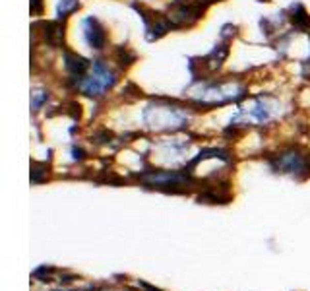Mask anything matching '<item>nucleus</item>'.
I'll list each match as a JSON object with an SVG mask.
<instances>
[{"label":"nucleus","mask_w":310,"mask_h":291,"mask_svg":"<svg viewBox=\"0 0 310 291\" xmlns=\"http://www.w3.org/2000/svg\"><path fill=\"white\" fill-rule=\"evenodd\" d=\"M45 163H33L31 165V181L33 182H41L45 179Z\"/></svg>","instance_id":"14"},{"label":"nucleus","mask_w":310,"mask_h":291,"mask_svg":"<svg viewBox=\"0 0 310 291\" xmlns=\"http://www.w3.org/2000/svg\"><path fill=\"white\" fill-rule=\"evenodd\" d=\"M144 122L151 130H179L188 122V115L179 105L151 103L144 111Z\"/></svg>","instance_id":"1"},{"label":"nucleus","mask_w":310,"mask_h":291,"mask_svg":"<svg viewBox=\"0 0 310 291\" xmlns=\"http://www.w3.org/2000/svg\"><path fill=\"white\" fill-rule=\"evenodd\" d=\"M78 8H80V2H78V0H60L58 6H56V16L62 19L66 18L68 14L76 12Z\"/></svg>","instance_id":"12"},{"label":"nucleus","mask_w":310,"mask_h":291,"mask_svg":"<svg viewBox=\"0 0 310 291\" xmlns=\"http://www.w3.org/2000/svg\"><path fill=\"white\" fill-rule=\"evenodd\" d=\"M277 169L281 173H289V175H299L301 171H306V159L302 157L297 150H289L277 157Z\"/></svg>","instance_id":"6"},{"label":"nucleus","mask_w":310,"mask_h":291,"mask_svg":"<svg viewBox=\"0 0 310 291\" xmlns=\"http://www.w3.org/2000/svg\"><path fill=\"white\" fill-rule=\"evenodd\" d=\"M229 55V47L227 45H217L213 51H211L210 55L204 58V66L210 70V72H213V70H217L219 66L223 64V60L227 58Z\"/></svg>","instance_id":"10"},{"label":"nucleus","mask_w":310,"mask_h":291,"mask_svg":"<svg viewBox=\"0 0 310 291\" xmlns=\"http://www.w3.org/2000/svg\"><path fill=\"white\" fill-rule=\"evenodd\" d=\"M64 39V24L60 19L55 22H45L43 24V41L49 47H60Z\"/></svg>","instance_id":"9"},{"label":"nucleus","mask_w":310,"mask_h":291,"mask_svg":"<svg viewBox=\"0 0 310 291\" xmlns=\"http://www.w3.org/2000/svg\"><path fill=\"white\" fill-rule=\"evenodd\" d=\"M64 66H66V70L72 74L74 78H83L87 70H90V60L87 58H83V56L76 55V53H70V51H66L64 53Z\"/></svg>","instance_id":"8"},{"label":"nucleus","mask_w":310,"mask_h":291,"mask_svg":"<svg viewBox=\"0 0 310 291\" xmlns=\"http://www.w3.org/2000/svg\"><path fill=\"white\" fill-rule=\"evenodd\" d=\"M142 181L147 184H155V186H169V184H181V182L190 181L186 173H179V171H149V173L142 175Z\"/></svg>","instance_id":"5"},{"label":"nucleus","mask_w":310,"mask_h":291,"mask_svg":"<svg viewBox=\"0 0 310 291\" xmlns=\"http://www.w3.org/2000/svg\"><path fill=\"white\" fill-rule=\"evenodd\" d=\"M47 99H49V91L47 90L37 88V90L31 91V107H33V109H41L43 103H47Z\"/></svg>","instance_id":"13"},{"label":"nucleus","mask_w":310,"mask_h":291,"mask_svg":"<svg viewBox=\"0 0 310 291\" xmlns=\"http://www.w3.org/2000/svg\"><path fill=\"white\" fill-rule=\"evenodd\" d=\"M115 82H117V78H115V72L110 70L109 66L103 60H93L87 74L83 78H80L78 90L85 93V95L97 97V95H103L109 88H113Z\"/></svg>","instance_id":"2"},{"label":"nucleus","mask_w":310,"mask_h":291,"mask_svg":"<svg viewBox=\"0 0 310 291\" xmlns=\"http://www.w3.org/2000/svg\"><path fill=\"white\" fill-rule=\"evenodd\" d=\"M43 12V0H31V14H41Z\"/></svg>","instance_id":"15"},{"label":"nucleus","mask_w":310,"mask_h":291,"mask_svg":"<svg viewBox=\"0 0 310 291\" xmlns=\"http://www.w3.org/2000/svg\"><path fill=\"white\" fill-rule=\"evenodd\" d=\"M72 154H74V159H82V157H83V152H82V150H78V148H74Z\"/></svg>","instance_id":"16"},{"label":"nucleus","mask_w":310,"mask_h":291,"mask_svg":"<svg viewBox=\"0 0 310 291\" xmlns=\"http://www.w3.org/2000/svg\"><path fill=\"white\" fill-rule=\"evenodd\" d=\"M277 107H279V103L270 97H256L248 103V107H240L235 120L242 118L245 122H268L274 117Z\"/></svg>","instance_id":"4"},{"label":"nucleus","mask_w":310,"mask_h":291,"mask_svg":"<svg viewBox=\"0 0 310 291\" xmlns=\"http://www.w3.org/2000/svg\"><path fill=\"white\" fill-rule=\"evenodd\" d=\"M192 99L202 105H223L229 101H237L245 95V88L238 84H210L200 86L190 93Z\"/></svg>","instance_id":"3"},{"label":"nucleus","mask_w":310,"mask_h":291,"mask_svg":"<svg viewBox=\"0 0 310 291\" xmlns=\"http://www.w3.org/2000/svg\"><path fill=\"white\" fill-rule=\"evenodd\" d=\"M83 37L87 41V45L95 49V51H101L105 43H107V35H105V29L95 18H85L83 19Z\"/></svg>","instance_id":"7"},{"label":"nucleus","mask_w":310,"mask_h":291,"mask_svg":"<svg viewBox=\"0 0 310 291\" xmlns=\"http://www.w3.org/2000/svg\"><path fill=\"white\" fill-rule=\"evenodd\" d=\"M291 22L295 24V28L299 29H310V16L304 12L301 4L293 6L291 8Z\"/></svg>","instance_id":"11"}]
</instances>
